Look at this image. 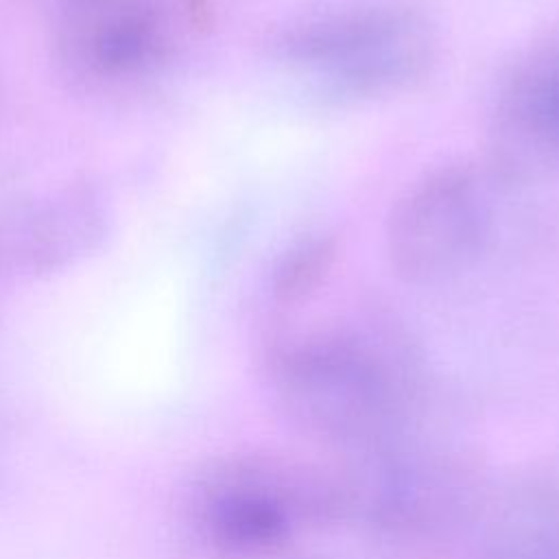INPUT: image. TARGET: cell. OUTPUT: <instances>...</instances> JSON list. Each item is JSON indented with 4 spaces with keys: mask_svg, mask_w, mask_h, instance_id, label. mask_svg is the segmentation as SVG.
<instances>
[{
    "mask_svg": "<svg viewBox=\"0 0 559 559\" xmlns=\"http://www.w3.org/2000/svg\"><path fill=\"white\" fill-rule=\"evenodd\" d=\"M271 380L284 413L336 463L435 435L421 365L386 323L347 319L284 330L271 349Z\"/></svg>",
    "mask_w": 559,
    "mask_h": 559,
    "instance_id": "cell-1",
    "label": "cell"
},
{
    "mask_svg": "<svg viewBox=\"0 0 559 559\" xmlns=\"http://www.w3.org/2000/svg\"><path fill=\"white\" fill-rule=\"evenodd\" d=\"M275 50L282 61L308 70L334 92L373 96L424 76L435 39L411 9L354 7L288 24Z\"/></svg>",
    "mask_w": 559,
    "mask_h": 559,
    "instance_id": "cell-2",
    "label": "cell"
},
{
    "mask_svg": "<svg viewBox=\"0 0 559 559\" xmlns=\"http://www.w3.org/2000/svg\"><path fill=\"white\" fill-rule=\"evenodd\" d=\"M343 522L330 465L293 454H255L227 469L212 496L218 539L242 555H275Z\"/></svg>",
    "mask_w": 559,
    "mask_h": 559,
    "instance_id": "cell-3",
    "label": "cell"
},
{
    "mask_svg": "<svg viewBox=\"0 0 559 559\" xmlns=\"http://www.w3.org/2000/svg\"><path fill=\"white\" fill-rule=\"evenodd\" d=\"M491 205L472 166H443L411 183L386 218L384 247L400 280L428 284L465 269L485 247Z\"/></svg>",
    "mask_w": 559,
    "mask_h": 559,
    "instance_id": "cell-4",
    "label": "cell"
},
{
    "mask_svg": "<svg viewBox=\"0 0 559 559\" xmlns=\"http://www.w3.org/2000/svg\"><path fill=\"white\" fill-rule=\"evenodd\" d=\"M489 135L502 177L559 175V35L509 66L493 96Z\"/></svg>",
    "mask_w": 559,
    "mask_h": 559,
    "instance_id": "cell-5",
    "label": "cell"
},
{
    "mask_svg": "<svg viewBox=\"0 0 559 559\" xmlns=\"http://www.w3.org/2000/svg\"><path fill=\"white\" fill-rule=\"evenodd\" d=\"M474 559H559V480H524L498 498Z\"/></svg>",
    "mask_w": 559,
    "mask_h": 559,
    "instance_id": "cell-6",
    "label": "cell"
},
{
    "mask_svg": "<svg viewBox=\"0 0 559 559\" xmlns=\"http://www.w3.org/2000/svg\"><path fill=\"white\" fill-rule=\"evenodd\" d=\"M336 255V245L330 236L314 234L295 242L275 269L273 290L282 306H293L317 290L330 271Z\"/></svg>",
    "mask_w": 559,
    "mask_h": 559,
    "instance_id": "cell-7",
    "label": "cell"
}]
</instances>
